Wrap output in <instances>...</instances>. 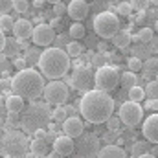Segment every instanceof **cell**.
I'll return each instance as SVG.
<instances>
[{"instance_id": "cell-24", "label": "cell", "mask_w": 158, "mask_h": 158, "mask_svg": "<svg viewBox=\"0 0 158 158\" xmlns=\"http://www.w3.org/2000/svg\"><path fill=\"white\" fill-rule=\"evenodd\" d=\"M13 26H15V20L7 15H0V30L6 33V31H13Z\"/></svg>"}, {"instance_id": "cell-11", "label": "cell", "mask_w": 158, "mask_h": 158, "mask_svg": "<svg viewBox=\"0 0 158 158\" xmlns=\"http://www.w3.org/2000/svg\"><path fill=\"white\" fill-rule=\"evenodd\" d=\"M99 140L96 134H81V140L76 143V158H94L99 153Z\"/></svg>"}, {"instance_id": "cell-48", "label": "cell", "mask_w": 158, "mask_h": 158, "mask_svg": "<svg viewBox=\"0 0 158 158\" xmlns=\"http://www.w3.org/2000/svg\"><path fill=\"white\" fill-rule=\"evenodd\" d=\"M44 2H46V0H33V6H35V7H42Z\"/></svg>"}, {"instance_id": "cell-4", "label": "cell", "mask_w": 158, "mask_h": 158, "mask_svg": "<svg viewBox=\"0 0 158 158\" xmlns=\"http://www.w3.org/2000/svg\"><path fill=\"white\" fill-rule=\"evenodd\" d=\"M50 103H37L31 101L22 112H20V127L24 129V132L33 134L37 129H42L48 125V121L52 118V110L48 107Z\"/></svg>"}, {"instance_id": "cell-22", "label": "cell", "mask_w": 158, "mask_h": 158, "mask_svg": "<svg viewBox=\"0 0 158 158\" xmlns=\"http://www.w3.org/2000/svg\"><path fill=\"white\" fill-rule=\"evenodd\" d=\"M119 83H121V86H125V88H132V86H136L138 77H136V74H134V72H131V70H129V72L121 74Z\"/></svg>"}, {"instance_id": "cell-49", "label": "cell", "mask_w": 158, "mask_h": 158, "mask_svg": "<svg viewBox=\"0 0 158 158\" xmlns=\"http://www.w3.org/2000/svg\"><path fill=\"white\" fill-rule=\"evenodd\" d=\"M138 158H156V156H155L153 153H145V155H140Z\"/></svg>"}, {"instance_id": "cell-16", "label": "cell", "mask_w": 158, "mask_h": 158, "mask_svg": "<svg viewBox=\"0 0 158 158\" xmlns=\"http://www.w3.org/2000/svg\"><path fill=\"white\" fill-rule=\"evenodd\" d=\"M63 131H64V134L70 136V138H79V136L83 134V131H85V125H83V121H81L77 116H70V118L64 119Z\"/></svg>"}, {"instance_id": "cell-30", "label": "cell", "mask_w": 158, "mask_h": 158, "mask_svg": "<svg viewBox=\"0 0 158 158\" xmlns=\"http://www.w3.org/2000/svg\"><path fill=\"white\" fill-rule=\"evenodd\" d=\"M145 96H147V98H153V99H158V81L147 83V86H145Z\"/></svg>"}, {"instance_id": "cell-25", "label": "cell", "mask_w": 158, "mask_h": 158, "mask_svg": "<svg viewBox=\"0 0 158 158\" xmlns=\"http://www.w3.org/2000/svg\"><path fill=\"white\" fill-rule=\"evenodd\" d=\"M70 37L74 40L83 39V37H85V26L79 24V22H74V24L70 26Z\"/></svg>"}, {"instance_id": "cell-5", "label": "cell", "mask_w": 158, "mask_h": 158, "mask_svg": "<svg viewBox=\"0 0 158 158\" xmlns=\"http://www.w3.org/2000/svg\"><path fill=\"white\" fill-rule=\"evenodd\" d=\"M0 149L4 151L6 156H11V158H22L28 149H30V140L24 132L20 131H7L4 136H2V143H0Z\"/></svg>"}, {"instance_id": "cell-21", "label": "cell", "mask_w": 158, "mask_h": 158, "mask_svg": "<svg viewBox=\"0 0 158 158\" xmlns=\"http://www.w3.org/2000/svg\"><path fill=\"white\" fill-rule=\"evenodd\" d=\"M131 40H132V35L129 31H123V30H119L118 33L112 37V42H114L116 48H127L131 44Z\"/></svg>"}, {"instance_id": "cell-1", "label": "cell", "mask_w": 158, "mask_h": 158, "mask_svg": "<svg viewBox=\"0 0 158 158\" xmlns=\"http://www.w3.org/2000/svg\"><path fill=\"white\" fill-rule=\"evenodd\" d=\"M114 105H116L114 99L105 90L94 88V90L85 92V96L81 98L79 112L86 121L98 125V123H105L110 119L112 112H114Z\"/></svg>"}, {"instance_id": "cell-28", "label": "cell", "mask_w": 158, "mask_h": 158, "mask_svg": "<svg viewBox=\"0 0 158 158\" xmlns=\"http://www.w3.org/2000/svg\"><path fill=\"white\" fill-rule=\"evenodd\" d=\"M52 118L55 119L57 123H64V119L68 118V114H66V109H64L63 105H59L55 110H52Z\"/></svg>"}, {"instance_id": "cell-41", "label": "cell", "mask_w": 158, "mask_h": 158, "mask_svg": "<svg viewBox=\"0 0 158 158\" xmlns=\"http://www.w3.org/2000/svg\"><path fill=\"white\" fill-rule=\"evenodd\" d=\"M33 136L35 138H40V140H46V136H48V131L42 127V129H37L35 132H33Z\"/></svg>"}, {"instance_id": "cell-2", "label": "cell", "mask_w": 158, "mask_h": 158, "mask_svg": "<svg viewBox=\"0 0 158 158\" xmlns=\"http://www.w3.org/2000/svg\"><path fill=\"white\" fill-rule=\"evenodd\" d=\"M44 76L33 70V68H24L19 70L15 74V77L11 79V90L19 96H22L24 99H37L44 92Z\"/></svg>"}, {"instance_id": "cell-46", "label": "cell", "mask_w": 158, "mask_h": 158, "mask_svg": "<svg viewBox=\"0 0 158 158\" xmlns=\"http://www.w3.org/2000/svg\"><path fill=\"white\" fill-rule=\"evenodd\" d=\"M118 119H109V129H112V131H116L118 129Z\"/></svg>"}, {"instance_id": "cell-42", "label": "cell", "mask_w": 158, "mask_h": 158, "mask_svg": "<svg viewBox=\"0 0 158 158\" xmlns=\"http://www.w3.org/2000/svg\"><path fill=\"white\" fill-rule=\"evenodd\" d=\"M7 121H9V123H19V121H20V112H9Z\"/></svg>"}, {"instance_id": "cell-37", "label": "cell", "mask_w": 158, "mask_h": 158, "mask_svg": "<svg viewBox=\"0 0 158 158\" xmlns=\"http://www.w3.org/2000/svg\"><path fill=\"white\" fill-rule=\"evenodd\" d=\"M42 52H39V50H28V53H26V61H35L37 59V63H39V57Z\"/></svg>"}, {"instance_id": "cell-9", "label": "cell", "mask_w": 158, "mask_h": 158, "mask_svg": "<svg viewBox=\"0 0 158 158\" xmlns=\"http://www.w3.org/2000/svg\"><path fill=\"white\" fill-rule=\"evenodd\" d=\"M119 83V74L116 66H99L98 72H96V88L99 90H105V92H110L118 86Z\"/></svg>"}, {"instance_id": "cell-20", "label": "cell", "mask_w": 158, "mask_h": 158, "mask_svg": "<svg viewBox=\"0 0 158 158\" xmlns=\"http://www.w3.org/2000/svg\"><path fill=\"white\" fill-rule=\"evenodd\" d=\"M30 149H31V155L35 156H44L48 153V142L46 140H40V138H33L30 142Z\"/></svg>"}, {"instance_id": "cell-29", "label": "cell", "mask_w": 158, "mask_h": 158, "mask_svg": "<svg viewBox=\"0 0 158 158\" xmlns=\"http://www.w3.org/2000/svg\"><path fill=\"white\" fill-rule=\"evenodd\" d=\"M127 68L131 70V72H140V70H143V63L138 59V57H131L129 61H127Z\"/></svg>"}, {"instance_id": "cell-33", "label": "cell", "mask_w": 158, "mask_h": 158, "mask_svg": "<svg viewBox=\"0 0 158 158\" xmlns=\"http://www.w3.org/2000/svg\"><path fill=\"white\" fill-rule=\"evenodd\" d=\"M149 2H151V0H131V6H132V9H136V11H143V9L149 7Z\"/></svg>"}, {"instance_id": "cell-8", "label": "cell", "mask_w": 158, "mask_h": 158, "mask_svg": "<svg viewBox=\"0 0 158 158\" xmlns=\"http://www.w3.org/2000/svg\"><path fill=\"white\" fill-rule=\"evenodd\" d=\"M42 96H44L46 103H50V105H55V107L64 105V103L68 101V86H66L64 83L53 79L52 83H48V85L44 86Z\"/></svg>"}, {"instance_id": "cell-10", "label": "cell", "mask_w": 158, "mask_h": 158, "mask_svg": "<svg viewBox=\"0 0 158 158\" xmlns=\"http://www.w3.org/2000/svg\"><path fill=\"white\" fill-rule=\"evenodd\" d=\"M143 118V107L140 105V103H136V101H127V103H123L121 107H119V119L125 123V125H129V127H134V125H138L140 121Z\"/></svg>"}, {"instance_id": "cell-45", "label": "cell", "mask_w": 158, "mask_h": 158, "mask_svg": "<svg viewBox=\"0 0 158 158\" xmlns=\"http://www.w3.org/2000/svg\"><path fill=\"white\" fill-rule=\"evenodd\" d=\"M64 109H66V114H68V118H70V116H76V107H72V105H66Z\"/></svg>"}, {"instance_id": "cell-14", "label": "cell", "mask_w": 158, "mask_h": 158, "mask_svg": "<svg viewBox=\"0 0 158 158\" xmlns=\"http://www.w3.org/2000/svg\"><path fill=\"white\" fill-rule=\"evenodd\" d=\"M66 13L70 15V19L74 22H81L83 19L88 17V4L85 0H72L68 4V11Z\"/></svg>"}, {"instance_id": "cell-13", "label": "cell", "mask_w": 158, "mask_h": 158, "mask_svg": "<svg viewBox=\"0 0 158 158\" xmlns=\"http://www.w3.org/2000/svg\"><path fill=\"white\" fill-rule=\"evenodd\" d=\"M142 132H143V136H145L147 142L158 143V114H151L149 118L143 121Z\"/></svg>"}, {"instance_id": "cell-19", "label": "cell", "mask_w": 158, "mask_h": 158, "mask_svg": "<svg viewBox=\"0 0 158 158\" xmlns=\"http://www.w3.org/2000/svg\"><path fill=\"white\" fill-rule=\"evenodd\" d=\"M96 158H129V156L119 145H105L103 149H99Z\"/></svg>"}, {"instance_id": "cell-12", "label": "cell", "mask_w": 158, "mask_h": 158, "mask_svg": "<svg viewBox=\"0 0 158 158\" xmlns=\"http://www.w3.org/2000/svg\"><path fill=\"white\" fill-rule=\"evenodd\" d=\"M57 39L55 37V30L50 26V24H39L33 28V33H31V40L37 44V46H50L53 44V40Z\"/></svg>"}, {"instance_id": "cell-34", "label": "cell", "mask_w": 158, "mask_h": 158, "mask_svg": "<svg viewBox=\"0 0 158 158\" xmlns=\"http://www.w3.org/2000/svg\"><path fill=\"white\" fill-rule=\"evenodd\" d=\"M15 0H0V15H7L13 9Z\"/></svg>"}, {"instance_id": "cell-32", "label": "cell", "mask_w": 158, "mask_h": 158, "mask_svg": "<svg viewBox=\"0 0 158 158\" xmlns=\"http://www.w3.org/2000/svg\"><path fill=\"white\" fill-rule=\"evenodd\" d=\"M138 37H140V42H151L153 40V30L151 28H142L138 31Z\"/></svg>"}, {"instance_id": "cell-3", "label": "cell", "mask_w": 158, "mask_h": 158, "mask_svg": "<svg viewBox=\"0 0 158 158\" xmlns=\"http://www.w3.org/2000/svg\"><path fill=\"white\" fill-rule=\"evenodd\" d=\"M40 74L48 79H61L68 74L70 55L61 48H46L39 57Z\"/></svg>"}, {"instance_id": "cell-38", "label": "cell", "mask_w": 158, "mask_h": 158, "mask_svg": "<svg viewBox=\"0 0 158 158\" xmlns=\"http://www.w3.org/2000/svg\"><path fill=\"white\" fill-rule=\"evenodd\" d=\"M156 66H158V59H149V61L143 64V68H145L147 72H155V70H156Z\"/></svg>"}, {"instance_id": "cell-18", "label": "cell", "mask_w": 158, "mask_h": 158, "mask_svg": "<svg viewBox=\"0 0 158 158\" xmlns=\"http://www.w3.org/2000/svg\"><path fill=\"white\" fill-rule=\"evenodd\" d=\"M6 109L7 112H22L24 110V98L19 96V94H9L6 98Z\"/></svg>"}, {"instance_id": "cell-51", "label": "cell", "mask_w": 158, "mask_h": 158, "mask_svg": "<svg viewBox=\"0 0 158 158\" xmlns=\"http://www.w3.org/2000/svg\"><path fill=\"white\" fill-rule=\"evenodd\" d=\"M151 4H155V6H158V0H151Z\"/></svg>"}, {"instance_id": "cell-23", "label": "cell", "mask_w": 158, "mask_h": 158, "mask_svg": "<svg viewBox=\"0 0 158 158\" xmlns=\"http://www.w3.org/2000/svg\"><path fill=\"white\" fill-rule=\"evenodd\" d=\"M129 99L131 101H136V103H140V101H143L145 99V88H142V86H132V88H129Z\"/></svg>"}, {"instance_id": "cell-44", "label": "cell", "mask_w": 158, "mask_h": 158, "mask_svg": "<svg viewBox=\"0 0 158 158\" xmlns=\"http://www.w3.org/2000/svg\"><path fill=\"white\" fill-rule=\"evenodd\" d=\"M4 48H6V35H4V31L0 30V53H2Z\"/></svg>"}, {"instance_id": "cell-31", "label": "cell", "mask_w": 158, "mask_h": 158, "mask_svg": "<svg viewBox=\"0 0 158 158\" xmlns=\"http://www.w3.org/2000/svg\"><path fill=\"white\" fill-rule=\"evenodd\" d=\"M118 15L121 17H131V13H132V6H131V2H119L118 6Z\"/></svg>"}, {"instance_id": "cell-27", "label": "cell", "mask_w": 158, "mask_h": 158, "mask_svg": "<svg viewBox=\"0 0 158 158\" xmlns=\"http://www.w3.org/2000/svg\"><path fill=\"white\" fill-rule=\"evenodd\" d=\"M66 53H68L70 57H79V55L83 53V46L79 44L77 40H72V42H68V46H66Z\"/></svg>"}, {"instance_id": "cell-7", "label": "cell", "mask_w": 158, "mask_h": 158, "mask_svg": "<svg viewBox=\"0 0 158 158\" xmlns=\"http://www.w3.org/2000/svg\"><path fill=\"white\" fill-rule=\"evenodd\" d=\"M72 88L79 92H88L96 88V72L90 66H76L72 72Z\"/></svg>"}, {"instance_id": "cell-36", "label": "cell", "mask_w": 158, "mask_h": 158, "mask_svg": "<svg viewBox=\"0 0 158 158\" xmlns=\"http://www.w3.org/2000/svg\"><path fill=\"white\" fill-rule=\"evenodd\" d=\"M53 11H55V15H57V17H63V15L68 11V6H64V4H61V2H59V4H55V6H53Z\"/></svg>"}, {"instance_id": "cell-35", "label": "cell", "mask_w": 158, "mask_h": 158, "mask_svg": "<svg viewBox=\"0 0 158 158\" xmlns=\"http://www.w3.org/2000/svg\"><path fill=\"white\" fill-rule=\"evenodd\" d=\"M28 7H30L28 0H15V4H13V9H15V11H19V13L28 11Z\"/></svg>"}, {"instance_id": "cell-26", "label": "cell", "mask_w": 158, "mask_h": 158, "mask_svg": "<svg viewBox=\"0 0 158 158\" xmlns=\"http://www.w3.org/2000/svg\"><path fill=\"white\" fill-rule=\"evenodd\" d=\"M149 143H151V142H134V145H132V155H134V156H140V155L149 153Z\"/></svg>"}, {"instance_id": "cell-6", "label": "cell", "mask_w": 158, "mask_h": 158, "mask_svg": "<svg viewBox=\"0 0 158 158\" xmlns=\"http://www.w3.org/2000/svg\"><path fill=\"white\" fill-rule=\"evenodd\" d=\"M94 31L103 39H112L119 31L118 17L110 11H103L94 19Z\"/></svg>"}, {"instance_id": "cell-40", "label": "cell", "mask_w": 158, "mask_h": 158, "mask_svg": "<svg viewBox=\"0 0 158 158\" xmlns=\"http://www.w3.org/2000/svg\"><path fill=\"white\" fill-rule=\"evenodd\" d=\"M13 66H15L17 70H24V68L28 66V61H26V59H20V57H19V59H15V61H13Z\"/></svg>"}, {"instance_id": "cell-52", "label": "cell", "mask_w": 158, "mask_h": 158, "mask_svg": "<svg viewBox=\"0 0 158 158\" xmlns=\"http://www.w3.org/2000/svg\"><path fill=\"white\" fill-rule=\"evenodd\" d=\"M155 30H156V31H158V20H156V22H155Z\"/></svg>"}, {"instance_id": "cell-47", "label": "cell", "mask_w": 158, "mask_h": 158, "mask_svg": "<svg viewBox=\"0 0 158 158\" xmlns=\"http://www.w3.org/2000/svg\"><path fill=\"white\" fill-rule=\"evenodd\" d=\"M46 158H64L61 153H57V151H53V153H50V155H46Z\"/></svg>"}, {"instance_id": "cell-15", "label": "cell", "mask_w": 158, "mask_h": 158, "mask_svg": "<svg viewBox=\"0 0 158 158\" xmlns=\"http://www.w3.org/2000/svg\"><path fill=\"white\" fill-rule=\"evenodd\" d=\"M53 151L61 153L63 156H70V155L76 151V142H74V138H70V136H66V134L57 136V138L53 140Z\"/></svg>"}, {"instance_id": "cell-50", "label": "cell", "mask_w": 158, "mask_h": 158, "mask_svg": "<svg viewBox=\"0 0 158 158\" xmlns=\"http://www.w3.org/2000/svg\"><path fill=\"white\" fill-rule=\"evenodd\" d=\"M46 2H48V4H53V6H55V4H59L61 0H46Z\"/></svg>"}, {"instance_id": "cell-53", "label": "cell", "mask_w": 158, "mask_h": 158, "mask_svg": "<svg viewBox=\"0 0 158 158\" xmlns=\"http://www.w3.org/2000/svg\"><path fill=\"white\" fill-rule=\"evenodd\" d=\"M2 158H11V156H6V155H4V156H2Z\"/></svg>"}, {"instance_id": "cell-43", "label": "cell", "mask_w": 158, "mask_h": 158, "mask_svg": "<svg viewBox=\"0 0 158 158\" xmlns=\"http://www.w3.org/2000/svg\"><path fill=\"white\" fill-rule=\"evenodd\" d=\"M50 26L53 28V30H61L63 28V22H61V17H55L52 22H50Z\"/></svg>"}, {"instance_id": "cell-39", "label": "cell", "mask_w": 158, "mask_h": 158, "mask_svg": "<svg viewBox=\"0 0 158 158\" xmlns=\"http://www.w3.org/2000/svg\"><path fill=\"white\" fill-rule=\"evenodd\" d=\"M147 110H158V99H153V98H149L147 101H145V105H143Z\"/></svg>"}, {"instance_id": "cell-17", "label": "cell", "mask_w": 158, "mask_h": 158, "mask_svg": "<svg viewBox=\"0 0 158 158\" xmlns=\"http://www.w3.org/2000/svg\"><path fill=\"white\" fill-rule=\"evenodd\" d=\"M31 33H33V26H31V22L30 20H26V19H19L17 22H15V26H13V35H15V39H28V37H31Z\"/></svg>"}]
</instances>
